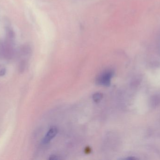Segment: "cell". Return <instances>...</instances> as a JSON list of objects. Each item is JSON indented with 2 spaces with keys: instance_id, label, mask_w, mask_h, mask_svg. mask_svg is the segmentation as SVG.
Segmentation results:
<instances>
[{
  "instance_id": "cell-1",
  "label": "cell",
  "mask_w": 160,
  "mask_h": 160,
  "mask_svg": "<svg viewBox=\"0 0 160 160\" xmlns=\"http://www.w3.org/2000/svg\"><path fill=\"white\" fill-rule=\"evenodd\" d=\"M114 75V72L112 70H107L101 73L96 78V83L98 85L103 86H110L111 80Z\"/></svg>"
},
{
  "instance_id": "cell-2",
  "label": "cell",
  "mask_w": 160,
  "mask_h": 160,
  "mask_svg": "<svg viewBox=\"0 0 160 160\" xmlns=\"http://www.w3.org/2000/svg\"><path fill=\"white\" fill-rule=\"evenodd\" d=\"M57 133H58V129L57 128L55 127L51 128L48 131L45 137H44V139L42 141V143L44 144L48 143L52 139H53L56 136Z\"/></svg>"
},
{
  "instance_id": "cell-3",
  "label": "cell",
  "mask_w": 160,
  "mask_h": 160,
  "mask_svg": "<svg viewBox=\"0 0 160 160\" xmlns=\"http://www.w3.org/2000/svg\"><path fill=\"white\" fill-rule=\"evenodd\" d=\"M103 95L101 93H95L92 96L93 101L96 103H98L102 99Z\"/></svg>"
},
{
  "instance_id": "cell-4",
  "label": "cell",
  "mask_w": 160,
  "mask_h": 160,
  "mask_svg": "<svg viewBox=\"0 0 160 160\" xmlns=\"http://www.w3.org/2000/svg\"><path fill=\"white\" fill-rule=\"evenodd\" d=\"M8 37L10 39H13L14 37V33L12 30H8Z\"/></svg>"
},
{
  "instance_id": "cell-5",
  "label": "cell",
  "mask_w": 160,
  "mask_h": 160,
  "mask_svg": "<svg viewBox=\"0 0 160 160\" xmlns=\"http://www.w3.org/2000/svg\"><path fill=\"white\" fill-rule=\"evenodd\" d=\"M58 158L57 157L55 156H52L50 157L49 159L50 160H56L58 159Z\"/></svg>"
}]
</instances>
